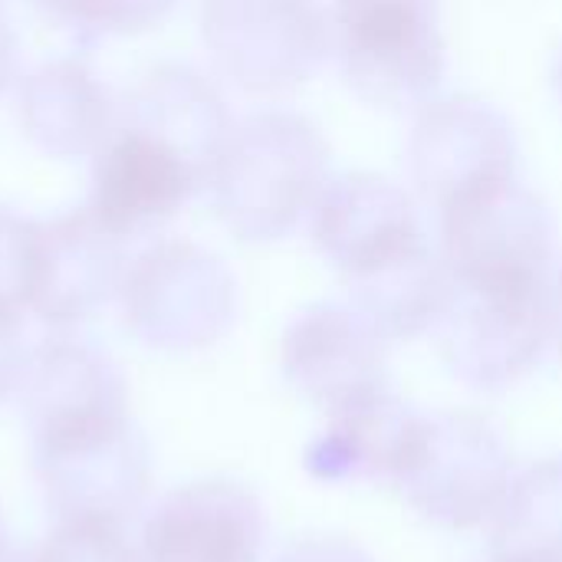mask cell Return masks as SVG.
I'll use <instances>...</instances> for the list:
<instances>
[{
	"label": "cell",
	"instance_id": "484cf974",
	"mask_svg": "<svg viewBox=\"0 0 562 562\" xmlns=\"http://www.w3.org/2000/svg\"><path fill=\"white\" fill-rule=\"evenodd\" d=\"M13 72H16V40L13 30L0 20V95L13 82Z\"/></svg>",
	"mask_w": 562,
	"mask_h": 562
},
{
	"label": "cell",
	"instance_id": "4fadbf2b",
	"mask_svg": "<svg viewBox=\"0 0 562 562\" xmlns=\"http://www.w3.org/2000/svg\"><path fill=\"white\" fill-rule=\"evenodd\" d=\"M316 247L352 283L425 247V234L392 181L349 175L319 194Z\"/></svg>",
	"mask_w": 562,
	"mask_h": 562
},
{
	"label": "cell",
	"instance_id": "9c48e42d",
	"mask_svg": "<svg viewBox=\"0 0 562 562\" xmlns=\"http://www.w3.org/2000/svg\"><path fill=\"white\" fill-rule=\"evenodd\" d=\"M204 184L207 171L181 148L115 119L105 145L92 155L86 207L125 240L171 221Z\"/></svg>",
	"mask_w": 562,
	"mask_h": 562
},
{
	"label": "cell",
	"instance_id": "cb8c5ba5",
	"mask_svg": "<svg viewBox=\"0 0 562 562\" xmlns=\"http://www.w3.org/2000/svg\"><path fill=\"white\" fill-rule=\"evenodd\" d=\"M30 346L23 339V316L0 313V405L16 395L26 372Z\"/></svg>",
	"mask_w": 562,
	"mask_h": 562
},
{
	"label": "cell",
	"instance_id": "5b68a950",
	"mask_svg": "<svg viewBox=\"0 0 562 562\" xmlns=\"http://www.w3.org/2000/svg\"><path fill=\"white\" fill-rule=\"evenodd\" d=\"M514 481L501 435L474 415H428L398 491L415 514L445 530L491 524Z\"/></svg>",
	"mask_w": 562,
	"mask_h": 562
},
{
	"label": "cell",
	"instance_id": "ba28073f",
	"mask_svg": "<svg viewBox=\"0 0 562 562\" xmlns=\"http://www.w3.org/2000/svg\"><path fill=\"white\" fill-rule=\"evenodd\" d=\"M201 40L231 82L273 92L316 66L323 23L313 0H201Z\"/></svg>",
	"mask_w": 562,
	"mask_h": 562
},
{
	"label": "cell",
	"instance_id": "d4e9b609",
	"mask_svg": "<svg viewBox=\"0 0 562 562\" xmlns=\"http://www.w3.org/2000/svg\"><path fill=\"white\" fill-rule=\"evenodd\" d=\"M273 562H375L346 537H300L286 543Z\"/></svg>",
	"mask_w": 562,
	"mask_h": 562
},
{
	"label": "cell",
	"instance_id": "277c9868",
	"mask_svg": "<svg viewBox=\"0 0 562 562\" xmlns=\"http://www.w3.org/2000/svg\"><path fill=\"white\" fill-rule=\"evenodd\" d=\"M441 356L471 389L501 392L520 382L553 336V296L537 283H458L438 319Z\"/></svg>",
	"mask_w": 562,
	"mask_h": 562
},
{
	"label": "cell",
	"instance_id": "7a4b0ae2",
	"mask_svg": "<svg viewBox=\"0 0 562 562\" xmlns=\"http://www.w3.org/2000/svg\"><path fill=\"white\" fill-rule=\"evenodd\" d=\"M128 336L165 356H191L221 342L237 316L227 263L194 240H158L135 254L119 286Z\"/></svg>",
	"mask_w": 562,
	"mask_h": 562
},
{
	"label": "cell",
	"instance_id": "3957f363",
	"mask_svg": "<svg viewBox=\"0 0 562 562\" xmlns=\"http://www.w3.org/2000/svg\"><path fill=\"white\" fill-rule=\"evenodd\" d=\"M30 458L56 520L128 527L151 491V451L132 415L36 438Z\"/></svg>",
	"mask_w": 562,
	"mask_h": 562
},
{
	"label": "cell",
	"instance_id": "603a6c76",
	"mask_svg": "<svg viewBox=\"0 0 562 562\" xmlns=\"http://www.w3.org/2000/svg\"><path fill=\"white\" fill-rule=\"evenodd\" d=\"M36 254V217H23L0 204V313L23 316L30 306Z\"/></svg>",
	"mask_w": 562,
	"mask_h": 562
},
{
	"label": "cell",
	"instance_id": "30bf717a",
	"mask_svg": "<svg viewBox=\"0 0 562 562\" xmlns=\"http://www.w3.org/2000/svg\"><path fill=\"white\" fill-rule=\"evenodd\" d=\"M89 207H76L56 217H36V254L30 306L40 323L53 329H72L105 310L125 277V250Z\"/></svg>",
	"mask_w": 562,
	"mask_h": 562
},
{
	"label": "cell",
	"instance_id": "52a82bcc",
	"mask_svg": "<svg viewBox=\"0 0 562 562\" xmlns=\"http://www.w3.org/2000/svg\"><path fill=\"white\" fill-rule=\"evenodd\" d=\"M438 0H339L342 66L359 95L379 105H415L441 79Z\"/></svg>",
	"mask_w": 562,
	"mask_h": 562
},
{
	"label": "cell",
	"instance_id": "9a60e30c",
	"mask_svg": "<svg viewBox=\"0 0 562 562\" xmlns=\"http://www.w3.org/2000/svg\"><path fill=\"white\" fill-rule=\"evenodd\" d=\"M115 102L102 79L76 56L46 59L20 79L16 122L23 138L49 158H92L112 125Z\"/></svg>",
	"mask_w": 562,
	"mask_h": 562
},
{
	"label": "cell",
	"instance_id": "ac0fdd59",
	"mask_svg": "<svg viewBox=\"0 0 562 562\" xmlns=\"http://www.w3.org/2000/svg\"><path fill=\"white\" fill-rule=\"evenodd\" d=\"M115 119L148 128L181 148L207 171V181L234 128L221 92L184 63H158L142 72L125 92Z\"/></svg>",
	"mask_w": 562,
	"mask_h": 562
},
{
	"label": "cell",
	"instance_id": "83f0119b",
	"mask_svg": "<svg viewBox=\"0 0 562 562\" xmlns=\"http://www.w3.org/2000/svg\"><path fill=\"white\" fill-rule=\"evenodd\" d=\"M0 562H23V557H20L13 547H3V550H0Z\"/></svg>",
	"mask_w": 562,
	"mask_h": 562
},
{
	"label": "cell",
	"instance_id": "8fae6325",
	"mask_svg": "<svg viewBox=\"0 0 562 562\" xmlns=\"http://www.w3.org/2000/svg\"><path fill=\"white\" fill-rule=\"evenodd\" d=\"M267 520L260 501L221 477L168 491L145 517L135 562H260Z\"/></svg>",
	"mask_w": 562,
	"mask_h": 562
},
{
	"label": "cell",
	"instance_id": "ffe728a7",
	"mask_svg": "<svg viewBox=\"0 0 562 562\" xmlns=\"http://www.w3.org/2000/svg\"><path fill=\"white\" fill-rule=\"evenodd\" d=\"M491 533L494 557L562 560V454L514 474Z\"/></svg>",
	"mask_w": 562,
	"mask_h": 562
},
{
	"label": "cell",
	"instance_id": "e0dca14e",
	"mask_svg": "<svg viewBox=\"0 0 562 562\" xmlns=\"http://www.w3.org/2000/svg\"><path fill=\"white\" fill-rule=\"evenodd\" d=\"M415 132V175L441 207L484 181L510 175L514 135L481 102H441Z\"/></svg>",
	"mask_w": 562,
	"mask_h": 562
},
{
	"label": "cell",
	"instance_id": "7402d4cb",
	"mask_svg": "<svg viewBox=\"0 0 562 562\" xmlns=\"http://www.w3.org/2000/svg\"><path fill=\"white\" fill-rule=\"evenodd\" d=\"M23 562H135L125 527L99 520H56L43 543Z\"/></svg>",
	"mask_w": 562,
	"mask_h": 562
},
{
	"label": "cell",
	"instance_id": "4dcf8cb0",
	"mask_svg": "<svg viewBox=\"0 0 562 562\" xmlns=\"http://www.w3.org/2000/svg\"><path fill=\"white\" fill-rule=\"evenodd\" d=\"M0 3H3V0H0Z\"/></svg>",
	"mask_w": 562,
	"mask_h": 562
},
{
	"label": "cell",
	"instance_id": "6da1fadb",
	"mask_svg": "<svg viewBox=\"0 0 562 562\" xmlns=\"http://www.w3.org/2000/svg\"><path fill=\"white\" fill-rule=\"evenodd\" d=\"M326 148L313 125L290 112H257L231 128L214 171L211 198L224 227L240 240L290 234L323 184Z\"/></svg>",
	"mask_w": 562,
	"mask_h": 562
},
{
	"label": "cell",
	"instance_id": "f546056e",
	"mask_svg": "<svg viewBox=\"0 0 562 562\" xmlns=\"http://www.w3.org/2000/svg\"><path fill=\"white\" fill-rule=\"evenodd\" d=\"M3 547H10V540H7V530H3V517H0V550Z\"/></svg>",
	"mask_w": 562,
	"mask_h": 562
},
{
	"label": "cell",
	"instance_id": "44dd1931",
	"mask_svg": "<svg viewBox=\"0 0 562 562\" xmlns=\"http://www.w3.org/2000/svg\"><path fill=\"white\" fill-rule=\"evenodd\" d=\"M36 10L82 40L135 36L158 26L178 0H33Z\"/></svg>",
	"mask_w": 562,
	"mask_h": 562
},
{
	"label": "cell",
	"instance_id": "7c38bea8",
	"mask_svg": "<svg viewBox=\"0 0 562 562\" xmlns=\"http://www.w3.org/2000/svg\"><path fill=\"white\" fill-rule=\"evenodd\" d=\"M286 382L326 415L385 392V336L356 310L316 303L283 336Z\"/></svg>",
	"mask_w": 562,
	"mask_h": 562
},
{
	"label": "cell",
	"instance_id": "5bb4252c",
	"mask_svg": "<svg viewBox=\"0 0 562 562\" xmlns=\"http://www.w3.org/2000/svg\"><path fill=\"white\" fill-rule=\"evenodd\" d=\"M16 398L30 438L128 415V382L122 369L102 349L72 336H53L30 349Z\"/></svg>",
	"mask_w": 562,
	"mask_h": 562
},
{
	"label": "cell",
	"instance_id": "f1b7e54d",
	"mask_svg": "<svg viewBox=\"0 0 562 562\" xmlns=\"http://www.w3.org/2000/svg\"><path fill=\"white\" fill-rule=\"evenodd\" d=\"M491 562H562V560H530V557H494Z\"/></svg>",
	"mask_w": 562,
	"mask_h": 562
},
{
	"label": "cell",
	"instance_id": "8992f818",
	"mask_svg": "<svg viewBox=\"0 0 562 562\" xmlns=\"http://www.w3.org/2000/svg\"><path fill=\"white\" fill-rule=\"evenodd\" d=\"M445 257L458 283L547 280L553 227L547 207L514 181H484L445 207Z\"/></svg>",
	"mask_w": 562,
	"mask_h": 562
},
{
	"label": "cell",
	"instance_id": "2e32d148",
	"mask_svg": "<svg viewBox=\"0 0 562 562\" xmlns=\"http://www.w3.org/2000/svg\"><path fill=\"white\" fill-rule=\"evenodd\" d=\"M422 412L389 392L339 408L329 425L306 445L303 468L323 484L392 481L405 474L425 428Z\"/></svg>",
	"mask_w": 562,
	"mask_h": 562
},
{
	"label": "cell",
	"instance_id": "4316f807",
	"mask_svg": "<svg viewBox=\"0 0 562 562\" xmlns=\"http://www.w3.org/2000/svg\"><path fill=\"white\" fill-rule=\"evenodd\" d=\"M553 336H557V346L562 352V277L557 293H553Z\"/></svg>",
	"mask_w": 562,
	"mask_h": 562
},
{
	"label": "cell",
	"instance_id": "d6986e66",
	"mask_svg": "<svg viewBox=\"0 0 562 562\" xmlns=\"http://www.w3.org/2000/svg\"><path fill=\"white\" fill-rule=\"evenodd\" d=\"M349 290L356 296V310L385 339H415L438 326L451 293V273L425 244L408 257L352 280Z\"/></svg>",
	"mask_w": 562,
	"mask_h": 562
}]
</instances>
